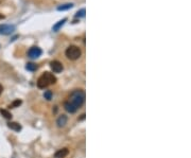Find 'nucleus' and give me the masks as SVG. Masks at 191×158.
<instances>
[{
	"label": "nucleus",
	"instance_id": "4468645a",
	"mask_svg": "<svg viewBox=\"0 0 191 158\" xmlns=\"http://www.w3.org/2000/svg\"><path fill=\"white\" fill-rule=\"evenodd\" d=\"M85 16V9H81L80 11H78L76 14V18H80Z\"/></svg>",
	"mask_w": 191,
	"mask_h": 158
},
{
	"label": "nucleus",
	"instance_id": "0eeeda50",
	"mask_svg": "<svg viewBox=\"0 0 191 158\" xmlns=\"http://www.w3.org/2000/svg\"><path fill=\"white\" fill-rule=\"evenodd\" d=\"M68 154H69V150H68L67 148L61 149V150L55 152L54 158H65Z\"/></svg>",
	"mask_w": 191,
	"mask_h": 158
},
{
	"label": "nucleus",
	"instance_id": "9d476101",
	"mask_svg": "<svg viewBox=\"0 0 191 158\" xmlns=\"http://www.w3.org/2000/svg\"><path fill=\"white\" fill-rule=\"evenodd\" d=\"M66 21H67V18H64V19H62V20H59V22H56L55 25L53 26V27H52V30H53L54 32H57V31L59 30V29L62 28L63 26L65 25V22H66Z\"/></svg>",
	"mask_w": 191,
	"mask_h": 158
},
{
	"label": "nucleus",
	"instance_id": "f3484780",
	"mask_svg": "<svg viewBox=\"0 0 191 158\" xmlns=\"http://www.w3.org/2000/svg\"><path fill=\"white\" fill-rule=\"evenodd\" d=\"M2 90H3V87H2V86H1V85H0V95H1V93H2Z\"/></svg>",
	"mask_w": 191,
	"mask_h": 158
},
{
	"label": "nucleus",
	"instance_id": "ddd939ff",
	"mask_svg": "<svg viewBox=\"0 0 191 158\" xmlns=\"http://www.w3.org/2000/svg\"><path fill=\"white\" fill-rule=\"evenodd\" d=\"M0 114L5 118V119H11L12 118V114L7 109H0Z\"/></svg>",
	"mask_w": 191,
	"mask_h": 158
},
{
	"label": "nucleus",
	"instance_id": "423d86ee",
	"mask_svg": "<svg viewBox=\"0 0 191 158\" xmlns=\"http://www.w3.org/2000/svg\"><path fill=\"white\" fill-rule=\"evenodd\" d=\"M50 67H51V69H52L53 72H55V73H59L61 71L64 69V67H63V64L59 61H52L51 63H50Z\"/></svg>",
	"mask_w": 191,
	"mask_h": 158
},
{
	"label": "nucleus",
	"instance_id": "f257e3e1",
	"mask_svg": "<svg viewBox=\"0 0 191 158\" xmlns=\"http://www.w3.org/2000/svg\"><path fill=\"white\" fill-rule=\"evenodd\" d=\"M85 102V91L83 89H74L70 93L69 98L64 103V107L70 114H74L79 108L83 106Z\"/></svg>",
	"mask_w": 191,
	"mask_h": 158
},
{
	"label": "nucleus",
	"instance_id": "2eb2a0df",
	"mask_svg": "<svg viewBox=\"0 0 191 158\" xmlns=\"http://www.w3.org/2000/svg\"><path fill=\"white\" fill-rule=\"evenodd\" d=\"M21 103H22V102H21V100H15L14 102L12 103V104H11L9 107H11V108H15V107H18V106L20 105Z\"/></svg>",
	"mask_w": 191,
	"mask_h": 158
},
{
	"label": "nucleus",
	"instance_id": "f8f14e48",
	"mask_svg": "<svg viewBox=\"0 0 191 158\" xmlns=\"http://www.w3.org/2000/svg\"><path fill=\"white\" fill-rule=\"evenodd\" d=\"M26 69L29 71H35L37 69V65L34 63H28L26 65Z\"/></svg>",
	"mask_w": 191,
	"mask_h": 158
},
{
	"label": "nucleus",
	"instance_id": "6e6552de",
	"mask_svg": "<svg viewBox=\"0 0 191 158\" xmlns=\"http://www.w3.org/2000/svg\"><path fill=\"white\" fill-rule=\"evenodd\" d=\"M67 120H68V118H67L66 115H61V116L57 118V120H56L57 126L59 127L65 126V125H66V123H67Z\"/></svg>",
	"mask_w": 191,
	"mask_h": 158
},
{
	"label": "nucleus",
	"instance_id": "1a4fd4ad",
	"mask_svg": "<svg viewBox=\"0 0 191 158\" xmlns=\"http://www.w3.org/2000/svg\"><path fill=\"white\" fill-rule=\"evenodd\" d=\"M7 126H9V128L15 130V132H19V130H21V125L17 122H9L7 123Z\"/></svg>",
	"mask_w": 191,
	"mask_h": 158
},
{
	"label": "nucleus",
	"instance_id": "20e7f679",
	"mask_svg": "<svg viewBox=\"0 0 191 158\" xmlns=\"http://www.w3.org/2000/svg\"><path fill=\"white\" fill-rule=\"evenodd\" d=\"M15 31V26L13 25H0V34L10 35Z\"/></svg>",
	"mask_w": 191,
	"mask_h": 158
},
{
	"label": "nucleus",
	"instance_id": "f03ea898",
	"mask_svg": "<svg viewBox=\"0 0 191 158\" xmlns=\"http://www.w3.org/2000/svg\"><path fill=\"white\" fill-rule=\"evenodd\" d=\"M56 82V77L51 72H45L43 73L39 79L37 80V87L38 88H46L49 85H52Z\"/></svg>",
	"mask_w": 191,
	"mask_h": 158
},
{
	"label": "nucleus",
	"instance_id": "7ed1b4c3",
	"mask_svg": "<svg viewBox=\"0 0 191 158\" xmlns=\"http://www.w3.org/2000/svg\"><path fill=\"white\" fill-rule=\"evenodd\" d=\"M65 54H66V56L68 57V58H69V60L76 61V60H78V58H79V57L81 56V54H82V51H81V49L79 48V47L69 46L66 49V51H65Z\"/></svg>",
	"mask_w": 191,
	"mask_h": 158
},
{
	"label": "nucleus",
	"instance_id": "dca6fc26",
	"mask_svg": "<svg viewBox=\"0 0 191 158\" xmlns=\"http://www.w3.org/2000/svg\"><path fill=\"white\" fill-rule=\"evenodd\" d=\"M44 97H45V99H47V100H51V98H52V92L50 91V90H47V91H45V93H44Z\"/></svg>",
	"mask_w": 191,
	"mask_h": 158
},
{
	"label": "nucleus",
	"instance_id": "a211bd4d",
	"mask_svg": "<svg viewBox=\"0 0 191 158\" xmlns=\"http://www.w3.org/2000/svg\"><path fill=\"white\" fill-rule=\"evenodd\" d=\"M2 18H4V16L2 14H0V19H2Z\"/></svg>",
	"mask_w": 191,
	"mask_h": 158
},
{
	"label": "nucleus",
	"instance_id": "9b49d317",
	"mask_svg": "<svg viewBox=\"0 0 191 158\" xmlns=\"http://www.w3.org/2000/svg\"><path fill=\"white\" fill-rule=\"evenodd\" d=\"M73 7L72 3H66V4H62V5H59L57 7V11H67V10H70L71 7Z\"/></svg>",
	"mask_w": 191,
	"mask_h": 158
},
{
	"label": "nucleus",
	"instance_id": "39448f33",
	"mask_svg": "<svg viewBox=\"0 0 191 158\" xmlns=\"http://www.w3.org/2000/svg\"><path fill=\"white\" fill-rule=\"evenodd\" d=\"M42 53L43 51L40 48H38V47H32L28 51V55L29 57H31V58H37V57H39V56L42 55Z\"/></svg>",
	"mask_w": 191,
	"mask_h": 158
}]
</instances>
